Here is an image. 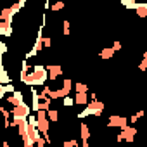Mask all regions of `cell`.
<instances>
[{
  "label": "cell",
  "mask_w": 147,
  "mask_h": 147,
  "mask_svg": "<svg viewBox=\"0 0 147 147\" xmlns=\"http://www.w3.org/2000/svg\"><path fill=\"white\" fill-rule=\"evenodd\" d=\"M138 69H140V71H145V69H147V59H142V61H140Z\"/></svg>",
  "instance_id": "cell-22"
},
{
  "label": "cell",
  "mask_w": 147,
  "mask_h": 147,
  "mask_svg": "<svg viewBox=\"0 0 147 147\" xmlns=\"http://www.w3.org/2000/svg\"><path fill=\"white\" fill-rule=\"evenodd\" d=\"M88 100H90V95H87V94H75V104L76 106H88Z\"/></svg>",
  "instance_id": "cell-7"
},
{
  "label": "cell",
  "mask_w": 147,
  "mask_h": 147,
  "mask_svg": "<svg viewBox=\"0 0 147 147\" xmlns=\"http://www.w3.org/2000/svg\"><path fill=\"white\" fill-rule=\"evenodd\" d=\"M80 135H82V140H88L90 138V128H88L87 123L80 125Z\"/></svg>",
  "instance_id": "cell-10"
},
{
  "label": "cell",
  "mask_w": 147,
  "mask_h": 147,
  "mask_svg": "<svg viewBox=\"0 0 147 147\" xmlns=\"http://www.w3.org/2000/svg\"><path fill=\"white\" fill-rule=\"evenodd\" d=\"M11 113H12V121H24V119H28L31 116V107L24 102L23 106L14 107Z\"/></svg>",
  "instance_id": "cell-1"
},
{
  "label": "cell",
  "mask_w": 147,
  "mask_h": 147,
  "mask_svg": "<svg viewBox=\"0 0 147 147\" xmlns=\"http://www.w3.org/2000/svg\"><path fill=\"white\" fill-rule=\"evenodd\" d=\"M9 104H12L14 107H18V106H23L24 104V99H23V92H19V90H16L14 94H11L7 99H5Z\"/></svg>",
  "instance_id": "cell-4"
},
{
  "label": "cell",
  "mask_w": 147,
  "mask_h": 147,
  "mask_svg": "<svg viewBox=\"0 0 147 147\" xmlns=\"http://www.w3.org/2000/svg\"><path fill=\"white\" fill-rule=\"evenodd\" d=\"M126 9H135L137 11V7H138V4L137 2H131V0H123V2H121Z\"/></svg>",
  "instance_id": "cell-18"
},
{
  "label": "cell",
  "mask_w": 147,
  "mask_h": 147,
  "mask_svg": "<svg viewBox=\"0 0 147 147\" xmlns=\"http://www.w3.org/2000/svg\"><path fill=\"white\" fill-rule=\"evenodd\" d=\"M114 54H116V52H114V49H113V47H107V49H102V50H100V57H102V59H106V61H107V59H111Z\"/></svg>",
  "instance_id": "cell-11"
},
{
  "label": "cell",
  "mask_w": 147,
  "mask_h": 147,
  "mask_svg": "<svg viewBox=\"0 0 147 147\" xmlns=\"http://www.w3.org/2000/svg\"><path fill=\"white\" fill-rule=\"evenodd\" d=\"M135 135H137V130H135L133 126H126L125 130H121V133L116 137V140H118V142H123V140H126V142H133Z\"/></svg>",
  "instance_id": "cell-2"
},
{
  "label": "cell",
  "mask_w": 147,
  "mask_h": 147,
  "mask_svg": "<svg viewBox=\"0 0 147 147\" xmlns=\"http://www.w3.org/2000/svg\"><path fill=\"white\" fill-rule=\"evenodd\" d=\"M16 88L14 85H0V97L2 99H7V94H14Z\"/></svg>",
  "instance_id": "cell-9"
},
{
  "label": "cell",
  "mask_w": 147,
  "mask_h": 147,
  "mask_svg": "<svg viewBox=\"0 0 147 147\" xmlns=\"http://www.w3.org/2000/svg\"><path fill=\"white\" fill-rule=\"evenodd\" d=\"M62 147H78V142H76L75 138H69V140H66V142L62 144Z\"/></svg>",
  "instance_id": "cell-19"
},
{
  "label": "cell",
  "mask_w": 147,
  "mask_h": 147,
  "mask_svg": "<svg viewBox=\"0 0 147 147\" xmlns=\"http://www.w3.org/2000/svg\"><path fill=\"white\" fill-rule=\"evenodd\" d=\"M0 50H2V57L7 54V45H5V42H0Z\"/></svg>",
  "instance_id": "cell-23"
},
{
  "label": "cell",
  "mask_w": 147,
  "mask_h": 147,
  "mask_svg": "<svg viewBox=\"0 0 147 147\" xmlns=\"http://www.w3.org/2000/svg\"><path fill=\"white\" fill-rule=\"evenodd\" d=\"M2 147H9V142H7V140H5V142H4V144H2Z\"/></svg>",
  "instance_id": "cell-28"
},
{
  "label": "cell",
  "mask_w": 147,
  "mask_h": 147,
  "mask_svg": "<svg viewBox=\"0 0 147 147\" xmlns=\"http://www.w3.org/2000/svg\"><path fill=\"white\" fill-rule=\"evenodd\" d=\"M45 144H47V142H45V138H42V140H38V142H36V147H45Z\"/></svg>",
  "instance_id": "cell-26"
},
{
  "label": "cell",
  "mask_w": 147,
  "mask_h": 147,
  "mask_svg": "<svg viewBox=\"0 0 147 147\" xmlns=\"http://www.w3.org/2000/svg\"><path fill=\"white\" fill-rule=\"evenodd\" d=\"M50 45H52V40H50L49 36H43V47H47V49H49Z\"/></svg>",
  "instance_id": "cell-24"
},
{
  "label": "cell",
  "mask_w": 147,
  "mask_h": 147,
  "mask_svg": "<svg viewBox=\"0 0 147 147\" xmlns=\"http://www.w3.org/2000/svg\"><path fill=\"white\" fill-rule=\"evenodd\" d=\"M50 109H52V99L49 97V99L42 100V104H40V111H50Z\"/></svg>",
  "instance_id": "cell-15"
},
{
  "label": "cell",
  "mask_w": 147,
  "mask_h": 147,
  "mask_svg": "<svg viewBox=\"0 0 147 147\" xmlns=\"http://www.w3.org/2000/svg\"><path fill=\"white\" fill-rule=\"evenodd\" d=\"M0 85H11V78L7 75V69H5L4 64H2V67H0Z\"/></svg>",
  "instance_id": "cell-8"
},
{
  "label": "cell",
  "mask_w": 147,
  "mask_h": 147,
  "mask_svg": "<svg viewBox=\"0 0 147 147\" xmlns=\"http://www.w3.org/2000/svg\"><path fill=\"white\" fill-rule=\"evenodd\" d=\"M12 31H14L12 23H9V21H0V35H2V36H11Z\"/></svg>",
  "instance_id": "cell-5"
},
{
  "label": "cell",
  "mask_w": 147,
  "mask_h": 147,
  "mask_svg": "<svg viewBox=\"0 0 147 147\" xmlns=\"http://www.w3.org/2000/svg\"><path fill=\"white\" fill-rule=\"evenodd\" d=\"M62 26H64L62 35H64V36H67V35H69V21H64V23H62Z\"/></svg>",
  "instance_id": "cell-21"
},
{
  "label": "cell",
  "mask_w": 147,
  "mask_h": 147,
  "mask_svg": "<svg viewBox=\"0 0 147 147\" xmlns=\"http://www.w3.org/2000/svg\"><path fill=\"white\" fill-rule=\"evenodd\" d=\"M47 69H49V80H55L57 76L62 75V67L59 64L57 66H47Z\"/></svg>",
  "instance_id": "cell-6"
},
{
  "label": "cell",
  "mask_w": 147,
  "mask_h": 147,
  "mask_svg": "<svg viewBox=\"0 0 147 147\" xmlns=\"http://www.w3.org/2000/svg\"><path fill=\"white\" fill-rule=\"evenodd\" d=\"M113 49H114V52L116 50H121V42H114L113 43Z\"/></svg>",
  "instance_id": "cell-25"
},
{
  "label": "cell",
  "mask_w": 147,
  "mask_h": 147,
  "mask_svg": "<svg viewBox=\"0 0 147 147\" xmlns=\"http://www.w3.org/2000/svg\"><path fill=\"white\" fill-rule=\"evenodd\" d=\"M75 92L76 94H88V85L87 83H75Z\"/></svg>",
  "instance_id": "cell-13"
},
{
  "label": "cell",
  "mask_w": 147,
  "mask_h": 147,
  "mask_svg": "<svg viewBox=\"0 0 147 147\" xmlns=\"http://www.w3.org/2000/svg\"><path fill=\"white\" fill-rule=\"evenodd\" d=\"M64 9V2H55L54 5H52V11L54 12H57V11H62Z\"/></svg>",
  "instance_id": "cell-20"
},
{
  "label": "cell",
  "mask_w": 147,
  "mask_h": 147,
  "mask_svg": "<svg viewBox=\"0 0 147 147\" xmlns=\"http://www.w3.org/2000/svg\"><path fill=\"white\" fill-rule=\"evenodd\" d=\"M61 88L64 90V94H66V95H69V92H71L73 88H75V85H73V82H71V80H64Z\"/></svg>",
  "instance_id": "cell-12"
},
{
  "label": "cell",
  "mask_w": 147,
  "mask_h": 147,
  "mask_svg": "<svg viewBox=\"0 0 147 147\" xmlns=\"http://www.w3.org/2000/svg\"><path fill=\"white\" fill-rule=\"evenodd\" d=\"M137 14H138V18H147V4H138Z\"/></svg>",
  "instance_id": "cell-16"
},
{
  "label": "cell",
  "mask_w": 147,
  "mask_h": 147,
  "mask_svg": "<svg viewBox=\"0 0 147 147\" xmlns=\"http://www.w3.org/2000/svg\"><path fill=\"white\" fill-rule=\"evenodd\" d=\"M135 116H137V119H138V118H144V116H145V111H138Z\"/></svg>",
  "instance_id": "cell-27"
},
{
  "label": "cell",
  "mask_w": 147,
  "mask_h": 147,
  "mask_svg": "<svg viewBox=\"0 0 147 147\" xmlns=\"http://www.w3.org/2000/svg\"><path fill=\"white\" fill-rule=\"evenodd\" d=\"M144 59H147V49H145V52H144Z\"/></svg>",
  "instance_id": "cell-29"
},
{
  "label": "cell",
  "mask_w": 147,
  "mask_h": 147,
  "mask_svg": "<svg viewBox=\"0 0 147 147\" xmlns=\"http://www.w3.org/2000/svg\"><path fill=\"white\" fill-rule=\"evenodd\" d=\"M47 118H49L50 123H55V121L59 119V111H57V109H50V111H47Z\"/></svg>",
  "instance_id": "cell-14"
},
{
  "label": "cell",
  "mask_w": 147,
  "mask_h": 147,
  "mask_svg": "<svg viewBox=\"0 0 147 147\" xmlns=\"http://www.w3.org/2000/svg\"><path fill=\"white\" fill-rule=\"evenodd\" d=\"M62 106H64V107H71V106H75V97H69V95H67V97H64V99H62Z\"/></svg>",
  "instance_id": "cell-17"
},
{
  "label": "cell",
  "mask_w": 147,
  "mask_h": 147,
  "mask_svg": "<svg viewBox=\"0 0 147 147\" xmlns=\"http://www.w3.org/2000/svg\"><path fill=\"white\" fill-rule=\"evenodd\" d=\"M107 123H109V126H111V128L119 126L121 130H125L126 126H130V125H128V123H130V119H126V118H123V116H109Z\"/></svg>",
  "instance_id": "cell-3"
}]
</instances>
